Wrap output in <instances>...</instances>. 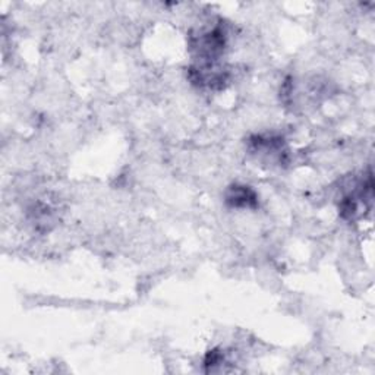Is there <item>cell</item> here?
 <instances>
[{
  "mask_svg": "<svg viewBox=\"0 0 375 375\" xmlns=\"http://www.w3.org/2000/svg\"><path fill=\"white\" fill-rule=\"evenodd\" d=\"M226 202L232 207L251 208L256 206V195L250 186L234 185L226 192Z\"/></svg>",
  "mask_w": 375,
  "mask_h": 375,
  "instance_id": "1",
  "label": "cell"
}]
</instances>
